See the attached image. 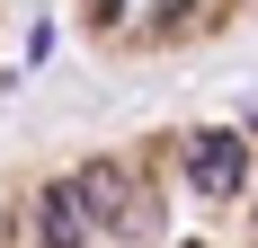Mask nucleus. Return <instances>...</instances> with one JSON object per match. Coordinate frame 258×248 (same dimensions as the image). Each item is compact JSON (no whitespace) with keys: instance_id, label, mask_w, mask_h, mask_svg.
Wrapping results in <instances>:
<instances>
[{"instance_id":"f257e3e1","label":"nucleus","mask_w":258,"mask_h":248,"mask_svg":"<svg viewBox=\"0 0 258 248\" xmlns=\"http://www.w3.org/2000/svg\"><path fill=\"white\" fill-rule=\"evenodd\" d=\"M72 195H80V213H89V230H125V239H143V230L160 222V204L134 186L125 160H89V169L72 177Z\"/></svg>"},{"instance_id":"f03ea898","label":"nucleus","mask_w":258,"mask_h":248,"mask_svg":"<svg viewBox=\"0 0 258 248\" xmlns=\"http://www.w3.org/2000/svg\"><path fill=\"white\" fill-rule=\"evenodd\" d=\"M187 177H196V195H214V204H232L240 186H249V142L240 133H187Z\"/></svg>"},{"instance_id":"7ed1b4c3","label":"nucleus","mask_w":258,"mask_h":248,"mask_svg":"<svg viewBox=\"0 0 258 248\" xmlns=\"http://www.w3.org/2000/svg\"><path fill=\"white\" fill-rule=\"evenodd\" d=\"M36 248H89V213H80V195H72V177L36 195Z\"/></svg>"}]
</instances>
